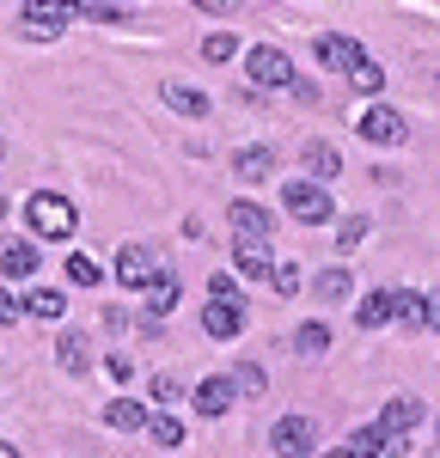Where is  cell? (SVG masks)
I'll return each instance as SVG.
<instances>
[{
  "label": "cell",
  "instance_id": "obj_1",
  "mask_svg": "<svg viewBox=\"0 0 440 458\" xmlns=\"http://www.w3.org/2000/svg\"><path fill=\"white\" fill-rule=\"evenodd\" d=\"M25 220H31L37 239H73V202L68 196H55V190H37L31 202H25Z\"/></svg>",
  "mask_w": 440,
  "mask_h": 458
},
{
  "label": "cell",
  "instance_id": "obj_2",
  "mask_svg": "<svg viewBox=\"0 0 440 458\" xmlns=\"http://www.w3.org/2000/svg\"><path fill=\"white\" fill-rule=\"evenodd\" d=\"M282 208H288L293 220H306V226H325L330 214H336V202H330V190L318 177H293L288 190H282Z\"/></svg>",
  "mask_w": 440,
  "mask_h": 458
},
{
  "label": "cell",
  "instance_id": "obj_3",
  "mask_svg": "<svg viewBox=\"0 0 440 458\" xmlns=\"http://www.w3.org/2000/svg\"><path fill=\"white\" fill-rule=\"evenodd\" d=\"M245 73H251V86H269V92H288L293 86V62L282 49H269V43L245 49Z\"/></svg>",
  "mask_w": 440,
  "mask_h": 458
},
{
  "label": "cell",
  "instance_id": "obj_4",
  "mask_svg": "<svg viewBox=\"0 0 440 458\" xmlns=\"http://www.w3.org/2000/svg\"><path fill=\"white\" fill-rule=\"evenodd\" d=\"M110 276L123 287H153V276H165V263L153 257L147 245H116V263H110Z\"/></svg>",
  "mask_w": 440,
  "mask_h": 458
},
{
  "label": "cell",
  "instance_id": "obj_5",
  "mask_svg": "<svg viewBox=\"0 0 440 458\" xmlns=\"http://www.w3.org/2000/svg\"><path fill=\"white\" fill-rule=\"evenodd\" d=\"M355 129H361V141H373V147L410 141V123H403V110H392V105H367V116H355Z\"/></svg>",
  "mask_w": 440,
  "mask_h": 458
},
{
  "label": "cell",
  "instance_id": "obj_6",
  "mask_svg": "<svg viewBox=\"0 0 440 458\" xmlns=\"http://www.w3.org/2000/svg\"><path fill=\"white\" fill-rule=\"evenodd\" d=\"M80 19V6L73 0H25V37H62V25Z\"/></svg>",
  "mask_w": 440,
  "mask_h": 458
},
{
  "label": "cell",
  "instance_id": "obj_7",
  "mask_svg": "<svg viewBox=\"0 0 440 458\" xmlns=\"http://www.w3.org/2000/svg\"><path fill=\"white\" fill-rule=\"evenodd\" d=\"M269 446L282 458H306L318 446V428H312V416H282V422L269 428Z\"/></svg>",
  "mask_w": 440,
  "mask_h": 458
},
{
  "label": "cell",
  "instance_id": "obj_8",
  "mask_svg": "<svg viewBox=\"0 0 440 458\" xmlns=\"http://www.w3.org/2000/svg\"><path fill=\"white\" fill-rule=\"evenodd\" d=\"M37 276V245L31 239H0V282H25Z\"/></svg>",
  "mask_w": 440,
  "mask_h": 458
},
{
  "label": "cell",
  "instance_id": "obj_9",
  "mask_svg": "<svg viewBox=\"0 0 440 458\" xmlns=\"http://www.w3.org/2000/svg\"><path fill=\"white\" fill-rule=\"evenodd\" d=\"M202 330H208V336H220V343H233V336L245 330V306H239V300H208Z\"/></svg>",
  "mask_w": 440,
  "mask_h": 458
},
{
  "label": "cell",
  "instance_id": "obj_10",
  "mask_svg": "<svg viewBox=\"0 0 440 458\" xmlns=\"http://www.w3.org/2000/svg\"><path fill=\"white\" fill-rule=\"evenodd\" d=\"M233 397H239V379H202V386H196V410H202V416H208V422H220V416H226V410H233Z\"/></svg>",
  "mask_w": 440,
  "mask_h": 458
},
{
  "label": "cell",
  "instance_id": "obj_11",
  "mask_svg": "<svg viewBox=\"0 0 440 458\" xmlns=\"http://www.w3.org/2000/svg\"><path fill=\"white\" fill-rule=\"evenodd\" d=\"M312 55H318L325 68H355V62H367V49L355 43V37H318Z\"/></svg>",
  "mask_w": 440,
  "mask_h": 458
},
{
  "label": "cell",
  "instance_id": "obj_12",
  "mask_svg": "<svg viewBox=\"0 0 440 458\" xmlns=\"http://www.w3.org/2000/svg\"><path fill=\"white\" fill-rule=\"evenodd\" d=\"M226 220H233V233H239V239H269V226H275L269 208H257V202H233Z\"/></svg>",
  "mask_w": 440,
  "mask_h": 458
},
{
  "label": "cell",
  "instance_id": "obj_13",
  "mask_svg": "<svg viewBox=\"0 0 440 458\" xmlns=\"http://www.w3.org/2000/svg\"><path fill=\"white\" fill-rule=\"evenodd\" d=\"M233 263H239V276H269L275 263H269V239H239L233 245Z\"/></svg>",
  "mask_w": 440,
  "mask_h": 458
},
{
  "label": "cell",
  "instance_id": "obj_14",
  "mask_svg": "<svg viewBox=\"0 0 440 458\" xmlns=\"http://www.w3.org/2000/svg\"><path fill=\"white\" fill-rule=\"evenodd\" d=\"M269 165H275V153H269V147H239V159H233V172L245 177V183H263Z\"/></svg>",
  "mask_w": 440,
  "mask_h": 458
},
{
  "label": "cell",
  "instance_id": "obj_15",
  "mask_svg": "<svg viewBox=\"0 0 440 458\" xmlns=\"http://www.w3.org/2000/svg\"><path fill=\"white\" fill-rule=\"evenodd\" d=\"M306 172L318 177V183H330V177L343 172V153H336L330 141H312V147H306Z\"/></svg>",
  "mask_w": 440,
  "mask_h": 458
},
{
  "label": "cell",
  "instance_id": "obj_16",
  "mask_svg": "<svg viewBox=\"0 0 440 458\" xmlns=\"http://www.w3.org/2000/svg\"><path fill=\"white\" fill-rule=\"evenodd\" d=\"M165 105L178 110V116H208V98L196 86H178V80H165Z\"/></svg>",
  "mask_w": 440,
  "mask_h": 458
},
{
  "label": "cell",
  "instance_id": "obj_17",
  "mask_svg": "<svg viewBox=\"0 0 440 458\" xmlns=\"http://www.w3.org/2000/svg\"><path fill=\"white\" fill-rule=\"evenodd\" d=\"M147 416H153V410H141L135 397H116V403L105 410V422H110V428H123V434H135V428H147Z\"/></svg>",
  "mask_w": 440,
  "mask_h": 458
},
{
  "label": "cell",
  "instance_id": "obj_18",
  "mask_svg": "<svg viewBox=\"0 0 440 458\" xmlns=\"http://www.w3.org/2000/svg\"><path fill=\"white\" fill-rule=\"evenodd\" d=\"M55 354H62V367H68V373H86V367H92V343H86L80 330H68V336L55 343Z\"/></svg>",
  "mask_w": 440,
  "mask_h": 458
},
{
  "label": "cell",
  "instance_id": "obj_19",
  "mask_svg": "<svg viewBox=\"0 0 440 458\" xmlns=\"http://www.w3.org/2000/svg\"><path fill=\"white\" fill-rule=\"evenodd\" d=\"M349 453H355V458H385V428L361 422L355 434H349Z\"/></svg>",
  "mask_w": 440,
  "mask_h": 458
},
{
  "label": "cell",
  "instance_id": "obj_20",
  "mask_svg": "<svg viewBox=\"0 0 440 458\" xmlns=\"http://www.w3.org/2000/svg\"><path fill=\"white\" fill-rule=\"evenodd\" d=\"M416 410H422V403H416V397H392V403H385V434H410V428H416Z\"/></svg>",
  "mask_w": 440,
  "mask_h": 458
},
{
  "label": "cell",
  "instance_id": "obj_21",
  "mask_svg": "<svg viewBox=\"0 0 440 458\" xmlns=\"http://www.w3.org/2000/svg\"><path fill=\"white\" fill-rule=\"evenodd\" d=\"M25 312H31V318H43V324H55V318L68 312V300H62L55 287H37L31 300H25Z\"/></svg>",
  "mask_w": 440,
  "mask_h": 458
},
{
  "label": "cell",
  "instance_id": "obj_22",
  "mask_svg": "<svg viewBox=\"0 0 440 458\" xmlns=\"http://www.w3.org/2000/svg\"><path fill=\"white\" fill-rule=\"evenodd\" d=\"M355 324H361V330H379V324H392V293H367L361 312H355Z\"/></svg>",
  "mask_w": 440,
  "mask_h": 458
},
{
  "label": "cell",
  "instance_id": "obj_23",
  "mask_svg": "<svg viewBox=\"0 0 440 458\" xmlns=\"http://www.w3.org/2000/svg\"><path fill=\"white\" fill-rule=\"evenodd\" d=\"M62 269H68V282H73V287H98V282H105V269H98V263H92L86 250H73Z\"/></svg>",
  "mask_w": 440,
  "mask_h": 458
},
{
  "label": "cell",
  "instance_id": "obj_24",
  "mask_svg": "<svg viewBox=\"0 0 440 458\" xmlns=\"http://www.w3.org/2000/svg\"><path fill=\"white\" fill-rule=\"evenodd\" d=\"M422 306H428V293H410V287H392V318H403V324H422Z\"/></svg>",
  "mask_w": 440,
  "mask_h": 458
},
{
  "label": "cell",
  "instance_id": "obj_25",
  "mask_svg": "<svg viewBox=\"0 0 440 458\" xmlns=\"http://www.w3.org/2000/svg\"><path fill=\"white\" fill-rule=\"evenodd\" d=\"M147 434H153L165 453H172V446H183V422H178V416H159V410H153V416H147Z\"/></svg>",
  "mask_w": 440,
  "mask_h": 458
},
{
  "label": "cell",
  "instance_id": "obj_26",
  "mask_svg": "<svg viewBox=\"0 0 440 458\" xmlns=\"http://www.w3.org/2000/svg\"><path fill=\"white\" fill-rule=\"evenodd\" d=\"M178 306V276H153L147 287V312H172Z\"/></svg>",
  "mask_w": 440,
  "mask_h": 458
},
{
  "label": "cell",
  "instance_id": "obj_27",
  "mask_svg": "<svg viewBox=\"0 0 440 458\" xmlns=\"http://www.w3.org/2000/svg\"><path fill=\"white\" fill-rule=\"evenodd\" d=\"M293 349H300V354H325L330 349V330H325V324H300V330H293Z\"/></svg>",
  "mask_w": 440,
  "mask_h": 458
},
{
  "label": "cell",
  "instance_id": "obj_28",
  "mask_svg": "<svg viewBox=\"0 0 440 458\" xmlns=\"http://www.w3.org/2000/svg\"><path fill=\"white\" fill-rule=\"evenodd\" d=\"M349 80H355V92H379V86H385V68H379V62H355Z\"/></svg>",
  "mask_w": 440,
  "mask_h": 458
},
{
  "label": "cell",
  "instance_id": "obj_29",
  "mask_svg": "<svg viewBox=\"0 0 440 458\" xmlns=\"http://www.w3.org/2000/svg\"><path fill=\"white\" fill-rule=\"evenodd\" d=\"M343 293H349V269H325V276H318V300H325V306H336Z\"/></svg>",
  "mask_w": 440,
  "mask_h": 458
},
{
  "label": "cell",
  "instance_id": "obj_30",
  "mask_svg": "<svg viewBox=\"0 0 440 458\" xmlns=\"http://www.w3.org/2000/svg\"><path fill=\"white\" fill-rule=\"evenodd\" d=\"M202 55H208V62H233V55H239V43H233L226 31H215V37H202Z\"/></svg>",
  "mask_w": 440,
  "mask_h": 458
},
{
  "label": "cell",
  "instance_id": "obj_31",
  "mask_svg": "<svg viewBox=\"0 0 440 458\" xmlns=\"http://www.w3.org/2000/svg\"><path fill=\"white\" fill-rule=\"evenodd\" d=\"M269 282H275V293H300L306 276H300V263H275V269H269Z\"/></svg>",
  "mask_w": 440,
  "mask_h": 458
},
{
  "label": "cell",
  "instance_id": "obj_32",
  "mask_svg": "<svg viewBox=\"0 0 440 458\" xmlns=\"http://www.w3.org/2000/svg\"><path fill=\"white\" fill-rule=\"evenodd\" d=\"M233 379H239V391H269V373H263V367H257V360H245V367H239V373H233Z\"/></svg>",
  "mask_w": 440,
  "mask_h": 458
},
{
  "label": "cell",
  "instance_id": "obj_33",
  "mask_svg": "<svg viewBox=\"0 0 440 458\" xmlns=\"http://www.w3.org/2000/svg\"><path fill=\"white\" fill-rule=\"evenodd\" d=\"M178 397H183L178 373H159V379H153V403H178Z\"/></svg>",
  "mask_w": 440,
  "mask_h": 458
},
{
  "label": "cell",
  "instance_id": "obj_34",
  "mask_svg": "<svg viewBox=\"0 0 440 458\" xmlns=\"http://www.w3.org/2000/svg\"><path fill=\"white\" fill-rule=\"evenodd\" d=\"M208 300H239V282H233L226 269H215V276H208Z\"/></svg>",
  "mask_w": 440,
  "mask_h": 458
},
{
  "label": "cell",
  "instance_id": "obj_35",
  "mask_svg": "<svg viewBox=\"0 0 440 458\" xmlns=\"http://www.w3.org/2000/svg\"><path fill=\"white\" fill-rule=\"evenodd\" d=\"M336 239H343V250H355L367 239V220H361V214H355V220H343V233H336Z\"/></svg>",
  "mask_w": 440,
  "mask_h": 458
},
{
  "label": "cell",
  "instance_id": "obj_36",
  "mask_svg": "<svg viewBox=\"0 0 440 458\" xmlns=\"http://www.w3.org/2000/svg\"><path fill=\"white\" fill-rule=\"evenodd\" d=\"M105 373L116 379V386H129V373H135V360H129V354H110V360H105Z\"/></svg>",
  "mask_w": 440,
  "mask_h": 458
},
{
  "label": "cell",
  "instance_id": "obj_37",
  "mask_svg": "<svg viewBox=\"0 0 440 458\" xmlns=\"http://www.w3.org/2000/svg\"><path fill=\"white\" fill-rule=\"evenodd\" d=\"M25 312V306H19V300H13V293H6V287H0V324H13V318Z\"/></svg>",
  "mask_w": 440,
  "mask_h": 458
},
{
  "label": "cell",
  "instance_id": "obj_38",
  "mask_svg": "<svg viewBox=\"0 0 440 458\" xmlns=\"http://www.w3.org/2000/svg\"><path fill=\"white\" fill-rule=\"evenodd\" d=\"M196 6H202V13H215V19H220V13H239L245 0H196Z\"/></svg>",
  "mask_w": 440,
  "mask_h": 458
},
{
  "label": "cell",
  "instance_id": "obj_39",
  "mask_svg": "<svg viewBox=\"0 0 440 458\" xmlns=\"http://www.w3.org/2000/svg\"><path fill=\"white\" fill-rule=\"evenodd\" d=\"M422 324H435V330H440V293H428V306H422Z\"/></svg>",
  "mask_w": 440,
  "mask_h": 458
},
{
  "label": "cell",
  "instance_id": "obj_40",
  "mask_svg": "<svg viewBox=\"0 0 440 458\" xmlns=\"http://www.w3.org/2000/svg\"><path fill=\"white\" fill-rule=\"evenodd\" d=\"M0 458H19V453H13V446H6V440H0Z\"/></svg>",
  "mask_w": 440,
  "mask_h": 458
},
{
  "label": "cell",
  "instance_id": "obj_41",
  "mask_svg": "<svg viewBox=\"0 0 440 458\" xmlns=\"http://www.w3.org/2000/svg\"><path fill=\"white\" fill-rule=\"evenodd\" d=\"M325 458H355V453H349V446H343V453H325Z\"/></svg>",
  "mask_w": 440,
  "mask_h": 458
},
{
  "label": "cell",
  "instance_id": "obj_42",
  "mask_svg": "<svg viewBox=\"0 0 440 458\" xmlns=\"http://www.w3.org/2000/svg\"><path fill=\"white\" fill-rule=\"evenodd\" d=\"M0 220H6V202H0Z\"/></svg>",
  "mask_w": 440,
  "mask_h": 458
},
{
  "label": "cell",
  "instance_id": "obj_43",
  "mask_svg": "<svg viewBox=\"0 0 440 458\" xmlns=\"http://www.w3.org/2000/svg\"><path fill=\"white\" fill-rule=\"evenodd\" d=\"M0 153H6V147H0Z\"/></svg>",
  "mask_w": 440,
  "mask_h": 458
},
{
  "label": "cell",
  "instance_id": "obj_44",
  "mask_svg": "<svg viewBox=\"0 0 440 458\" xmlns=\"http://www.w3.org/2000/svg\"><path fill=\"white\" fill-rule=\"evenodd\" d=\"M110 6H116V0H110Z\"/></svg>",
  "mask_w": 440,
  "mask_h": 458
}]
</instances>
